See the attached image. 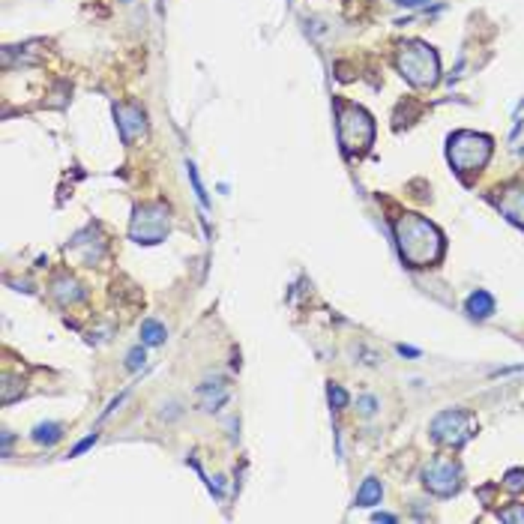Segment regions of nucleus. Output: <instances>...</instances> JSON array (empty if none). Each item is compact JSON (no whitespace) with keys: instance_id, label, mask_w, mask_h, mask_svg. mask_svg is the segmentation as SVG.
<instances>
[{"instance_id":"4be33fe9","label":"nucleus","mask_w":524,"mask_h":524,"mask_svg":"<svg viewBox=\"0 0 524 524\" xmlns=\"http://www.w3.org/2000/svg\"><path fill=\"white\" fill-rule=\"evenodd\" d=\"M374 521H396V515H387V512H378V515H374Z\"/></svg>"},{"instance_id":"ddd939ff","label":"nucleus","mask_w":524,"mask_h":524,"mask_svg":"<svg viewBox=\"0 0 524 524\" xmlns=\"http://www.w3.org/2000/svg\"><path fill=\"white\" fill-rule=\"evenodd\" d=\"M60 438H63V429H60L57 422H43V425H36V429H34V440H36V444L51 446V444H57Z\"/></svg>"},{"instance_id":"aec40b11","label":"nucleus","mask_w":524,"mask_h":524,"mask_svg":"<svg viewBox=\"0 0 524 524\" xmlns=\"http://www.w3.org/2000/svg\"><path fill=\"white\" fill-rule=\"evenodd\" d=\"M503 521H524V510H512V512H501Z\"/></svg>"},{"instance_id":"4468645a","label":"nucleus","mask_w":524,"mask_h":524,"mask_svg":"<svg viewBox=\"0 0 524 524\" xmlns=\"http://www.w3.org/2000/svg\"><path fill=\"white\" fill-rule=\"evenodd\" d=\"M189 180H192V189H195V195H198V201H201V207L207 210L210 207V198H207V192H204V186H201V177H198V168H195V162H189Z\"/></svg>"},{"instance_id":"f03ea898","label":"nucleus","mask_w":524,"mask_h":524,"mask_svg":"<svg viewBox=\"0 0 524 524\" xmlns=\"http://www.w3.org/2000/svg\"><path fill=\"white\" fill-rule=\"evenodd\" d=\"M374 138V123L372 117L359 108V105H350V102H339V141L345 147L348 156H359V153L368 150Z\"/></svg>"},{"instance_id":"0eeeda50","label":"nucleus","mask_w":524,"mask_h":524,"mask_svg":"<svg viewBox=\"0 0 524 524\" xmlns=\"http://www.w3.org/2000/svg\"><path fill=\"white\" fill-rule=\"evenodd\" d=\"M422 482L429 491H435L440 497L455 495L458 486H462V468L453 455H438L429 462V468L422 471Z\"/></svg>"},{"instance_id":"423d86ee","label":"nucleus","mask_w":524,"mask_h":524,"mask_svg":"<svg viewBox=\"0 0 524 524\" xmlns=\"http://www.w3.org/2000/svg\"><path fill=\"white\" fill-rule=\"evenodd\" d=\"M168 234V207L165 204H144L135 210L132 225H129V237L135 243L153 246L159 240H165Z\"/></svg>"},{"instance_id":"9b49d317","label":"nucleus","mask_w":524,"mask_h":524,"mask_svg":"<svg viewBox=\"0 0 524 524\" xmlns=\"http://www.w3.org/2000/svg\"><path fill=\"white\" fill-rule=\"evenodd\" d=\"M381 495H383V488H381V482L374 479V477H368L363 482V488L357 491V506H374V503H381Z\"/></svg>"},{"instance_id":"412c9836","label":"nucleus","mask_w":524,"mask_h":524,"mask_svg":"<svg viewBox=\"0 0 524 524\" xmlns=\"http://www.w3.org/2000/svg\"><path fill=\"white\" fill-rule=\"evenodd\" d=\"M398 354H402V357H420V350H416V348H405V345H398Z\"/></svg>"},{"instance_id":"f257e3e1","label":"nucleus","mask_w":524,"mask_h":524,"mask_svg":"<svg viewBox=\"0 0 524 524\" xmlns=\"http://www.w3.org/2000/svg\"><path fill=\"white\" fill-rule=\"evenodd\" d=\"M396 243L398 255L411 267H431L444 255V234L416 213H402L396 219Z\"/></svg>"},{"instance_id":"9d476101","label":"nucleus","mask_w":524,"mask_h":524,"mask_svg":"<svg viewBox=\"0 0 524 524\" xmlns=\"http://www.w3.org/2000/svg\"><path fill=\"white\" fill-rule=\"evenodd\" d=\"M464 309H468L471 318H479V321H482V318H488L491 312H495V297H491L488 291H473L471 297H468V306H464Z\"/></svg>"},{"instance_id":"20e7f679","label":"nucleus","mask_w":524,"mask_h":524,"mask_svg":"<svg viewBox=\"0 0 524 524\" xmlns=\"http://www.w3.org/2000/svg\"><path fill=\"white\" fill-rule=\"evenodd\" d=\"M449 162L458 174L468 171H479L491 156V138L477 135V132H455L449 138Z\"/></svg>"},{"instance_id":"39448f33","label":"nucleus","mask_w":524,"mask_h":524,"mask_svg":"<svg viewBox=\"0 0 524 524\" xmlns=\"http://www.w3.org/2000/svg\"><path fill=\"white\" fill-rule=\"evenodd\" d=\"M477 431V416L468 414V411H444L435 416L431 422V438L444 446H462L468 444Z\"/></svg>"},{"instance_id":"6ab92c4d","label":"nucleus","mask_w":524,"mask_h":524,"mask_svg":"<svg viewBox=\"0 0 524 524\" xmlns=\"http://www.w3.org/2000/svg\"><path fill=\"white\" fill-rule=\"evenodd\" d=\"M96 438H99V435H96V431H93V435H90V438H84V440H81V444H78L75 449H72V455H81V453H84V449H90V446L96 444Z\"/></svg>"},{"instance_id":"7ed1b4c3","label":"nucleus","mask_w":524,"mask_h":524,"mask_svg":"<svg viewBox=\"0 0 524 524\" xmlns=\"http://www.w3.org/2000/svg\"><path fill=\"white\" fill-rule=\"evenodd\" d=\"M398 69L414 87H431L438 81V54L422 43H407L398 51Z\"/></svg>"},{"instance_id":"5701e85b","label":"nucleus","mask_w":524,"mask_h":524,"mask_svg":"<svg viewBox=\"0 0 524 524\" xmlns=\"http://www.w3.org/2000/svg\"><path fill=\"white\" fill-rule=\"evenodd\" d=\"M126 3H129V0H126Z\"/></svg>"},{"instance_id":"6e6552de","label":"nucleus","mask_w":524,"mask_h":524,"mask_svg":"<svg viewBox=\"0 0 524 524\" xmlns=\"http://www.w3.org/2000/svg\"><path fill=\"white\" fill-rule=\"evenodd\" d=\"M114 117H117V129H120V138L126 144H132L135 138H141L147 132V120H144V111L138 108L135 102H123V105H114Z\"/></svg>"},{"instance_id":"a211bd4d","label":"nucleus","mask_w":524,"mask_h":524,"mask_svg":"<svg viewBox=\"0 0 524 524\" xmlns=\"http://www.w3.org/2000/svg\"><path fill=\"white\" fill-rule=\"evenodd\" d=\"M357 407H359V411H363V414H374V407H378V402H374L372 396H363V398H359V402H357Z\"/></svg>"},{"instance_id":"dca6fc26","label":"nucleus","mask_w":524,"mask_h":524,"mask_svg":"<svg viewBox=\"0 0 524 524\" xmlns=\"http://www.w3.org/2000/svg\"><path fill=\"white\" fill-rule=\"evenodd\" d=\"M141 366H144V348L138 345V348L129 350V357H126V368H129V372H135V368H141Z\"/></svg>"},{"instance_id":"1a4fd4ad","label":"nucleus","mask_w":524,"mask_h":524,"mask_svg":"<svg viewBox=\"0 0 524 524\" xmlns=\"http://www.w3.org/2000/svg\"><path fill=\"white\" fill-rule=\"evenodd\" d=\"M497 207H501V213L510 219V222L524 228V186H510V189H503V195L497 198Z\"/></svg>"},{"instance_id":"2eb2a0df","label":"nucleus","mask_w":524,"mask_h":524,"mask_svg":"<svg viewBox=\"0 0 524 524\" xmlns=\"http://www.w3.org/2000/svg\"><path fill=\"white\" fill-rule=\"evenodd\" d=\"M506 488L510 491H521L524 488V471L521 468H512L510 473H506Z\"/></svg>"},{"instance_id":"f3484780","label":"nucleus","mask_w":524,"mask_h":524,"mask_svg":"<svg viewBox=\"0 0 524 524\" xmlns=\"http://www.w3.org/2000/svg\"><path fill=\"white\" fill-rule=\"evenodd\" d=\"M330 402L335 405V407H345L348 405V392L339 387V383H330Z\"/></svg>"},{"instance_id":"f8f14e48","label":"nucleus","mask_w":524,"mask_h":524,"mask_svg":"<svg viewBox=\"0 0 524 524\" xmlns=\"http://www.w3.org/2000/svg\"><path fill=\"white\" fill-rule=\"evenodd\" d=\"M165 326H162L159 321H153V318H147V321L141 324V342L144 345H162V342H165Z\"/></svg>"}]
</instances>
